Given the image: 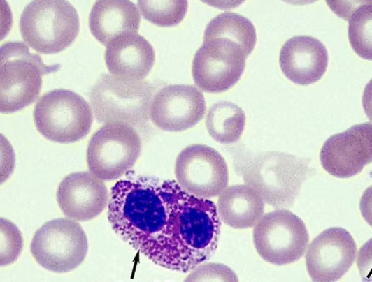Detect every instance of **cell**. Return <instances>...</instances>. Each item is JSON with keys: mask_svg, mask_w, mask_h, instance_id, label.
I'll return each instance as SVG.
<instances>
[{"mask_svg": "<svg viewBox=\"0 0 372 282\" xmlns=\"http://www.w3.org/2000/svg\"><path fill=\"white\" fill-rule=\"evenodd\" d=\"M108 219L113 231L155 264L187 272L215 253L221 221L214 202L171 179L129 176L111 188Z\"/></svg>", "mask_w": 372, "mask_h": 282, "instance_id": "6da1fadb", "label": "cell"}, {"mask_svg": "<svg viewBox=\"0 0 372 282\" xmlns=\"http://www.w3.org/2000/svg\"><path fill=\"white\" fill-rule=\"evenodd\" d=\"M309 160L278 151L238 158L236 168L245 184L276 209L293 205L312 172Z\"/></svg>", "mask_w": 372, "mask_h": 282, "instance_id": "7a4b0ae2", "label": "cell"}, {"mask_svg": "<svg viewBox=\"0 0 372 282\" xmlns=\"http://www.w3.org/2000/svg\"><path fill=\"white\" fill-rule=\"evenodd\" d=\"M155 93V88L148 81L104 74L92 87L88 97L99 123H121L140 128L148 124Z\"/></svg>", "mask_w": 372, "mask_h": 282, "instance_id": "3957f363", "label": "cell"}, {"mask_svg": "<svg viewBox=\"0 0 372 282\" xmlns=\"http://www.w3.org/2000/svg\"><path fill=\"white\" fill-rule=\"evenodd\" d=\"M19 29L30 47L42 54H55L75 40L80 20L76 10L67 1H33L22 10Z\"/></svg>", "mask_w": 372, "mask_h": 282, "instance_id": "277c9868", "label": "cell"}, {"mask_svg": "<svg viewBox=\"0 0 372 282\" xmlns=\"http://www.w3.org/2000/svg\"><path fill=\"white\" fill-rule=\"evenodd\" d=\"M0 57L1 113L15 112L33 103L41 91L43 76L59 67L46 65L22 42L3 43Z\"/></svg>", "mask_w": 372, "mask_h": 282, "instance_id": "5b68a950", "label": "cell"}, {"mask_svg": "<svg viewBox=\"0 0 372 282\" xmlns=\"http://www.w3.org/2000/svg\"><path fill=\"white\" fill-rule=\"evenodd\" d=\"M33 117L38 131L44 138L62 144L83 139L93 122L88 103L80 94L65 89L43 94L36 102Z\"/></svg>", "mask_w": 372, "mask_h": 282, "instance_id": "8992f818", "label": "cell"}, {"mask_svg": "<svg viewBox=\"0 0 372 282\" xmlns=\"http://www.w3.org/2000/svg\"><path fill=\"white\" fill-rule=\"evenodd\" d=\"M141 151V140L134 128L121 123L105 124L89 140L87 167L103 181H113L134 165Z\"/></svg>", "mask_w": 372, "mask_h": 282, "instance_id": "52a82bcc", "label": "cell"}, {"mask_svg": "<svg viewBox=\"0 0 372 282\" xmlns=\"http://www.w3.org/2000/svg\"><path fill=\"white\" fill-rule=\"evenodd\" d=\"M309 234L303 220L289 210L266 213L255 225L253 242L259 255L275 265L292 264L303 255Z\"/></svg>", "mask_w": 372, "mask_h": 282, "instance_id": "ba28073f", "label": "cell"}, {"mask_svg": "<svg viewBox=\"0 0 372 282\" xmlns=\"http://www.w3.org/2000/svg\"><path fill=\"white\" fill-rule=\"evenodd\" d=\"M30 251L34 260L45 269L69 272L85 260L88 251L87 238L81 225L74 220L53 219L36 230Z\"/></svg>", "mask_w": 372, "mask_h": 282, "instance_id": "9c48e42d", "label": "cell"}, {"mask_svg": "<svg viewBox=\"0 0 372 282\" xmlns=\"http://www.w3.org/2000/svg\"><path fill=\"white\" fill-rule=\"evenodd\" d=\"M248 56L235 43L223 38L203 40L192 66L195 84L208 93H221L234 87L242 76Z\"/></svg>", "mask_w": 372, "mask_h": 282, "instance_id": "30bf717a", "label": "cell"}, {"mask_svg": "<svg viewBox=\"0 0 372 282\" xmlns=\"http://www.w3.org/2000/svg\"><path fill=\"white\" fill-rule=\"evenodd\" d=\"M175 175L185 191L201 198L220 195L229 182V170L223 156L202 144L184 148L177 156Z\"/></svg>", "mask_w": 372, "mask_h": 282, "instance_id": "8fae6325", "label": "cell"}, {"mask_svg": "<svg viewBox=\"0 0 372 282\" xmlns=\"http://www.w3.org/2000/svg\"><path fill=\"white\" fill-rule=\"evenodd\" d=\"M371 160L372 127L369 122L352 126L330 136L320 152L324 170L338 178L357 175Z\"/></svg>", "mask_w": 372, "mask_h": 282, "instance_id": "7c38bea8", "label": "cell"}, {"mask_svg": "<svg viewBox=\"0 0 372 282\" xmlns=\"http://www.w3.org/2000/svg\"><path fill=\"white\" fill-rule=\"evenodd\" d=\"M357 245L345 228L332 227L323 230L308 246L306 265L313 281L339 280L352 265Z\"/></svg>", "mask_w": 372, "mask_h": 282, "instance_id": "4fadbf2b", "label": "cell"}, {"mask_svg": "<svg viewBox=\"0 0 372 282\" xmlns=\"http://www.w3.org/2000/svg\"><path fill=\"white\" fill-rule=\"evenodd\" d=\"M206 110L202 92L187 84H171L154 96L150 119L158 128L178 132L190 128L203 117Z\"/></svg>", "mask_w": 372, "mask_h": 282, "instance_id": "5bb4252c", "label": "cell"}, {"mask_svg": "<svg viewBox=\"0 0 372 282\" xmlns=\"http://www.w3.org/2000/svg\"><path fill=\"white\" fill-rule=\"evenodd\" d=\"M56 197L64 216L77 221H87L99 215L109 199L103 180L87 171L66 175L58 186Z\"/></svg>", "mask_w": 372, "mask_h": 282, "instance_id": "9a60e30c", "label": "cell"}, {"mask_svg": "<svg viewBox=\"0 0 372 282\" xmlns=\"http://www.w3.org/2000/svg\"><path fill=\"white\" fill-rule=\"evenodd\" d=\"M328 52L324 45L311 36L299 35L282 45L279 64L284 75L294 84L309 85L319 81L328 66Z\"/></svg>", "mask_w": 372, "mask_h": 282, "instance_id": "2e32d148", "label": "cell"}, {"mask_svg": "<svg viewBox=\"0 0 372 282\" xmlns=\"http://www.w3.org/2000/svg\"><path fill=\"white\" fill-rule=\"evenodd\" d=\"M104 59L112 75L121 80H142L154 65L155 53L143 36L124 33L106 45Z\"/></svg>", "mask_w": 372, "mask_h": 282, "instance_id": "e0dca14e", "label": "cell"}, {"mask_svg": "<svg viewBox=\"0 0 372 282\" xmlns=\"http://www.w3.org/2000/svg\"><path fill=\"white\" fill-rule=\"evenodd\" d=\"M140 22L141 14L137 6L123 0L96 1L88 18L92 34L106 46L122 34L138 33Z\"/></svg>", "mask_w": 372, "mask_h": 282, "instance_id": "ac0fdd59", "label": "cell"}, {"mask_svg": "<svg viewBox=\"0 0 372 282\" xmlns=\"http://www.w3.org/2000/svg\"><path fill=\"white\" fill-rule=\"evenodd\" d=\"M217 210L220 220L234 229L255 226L262 217L264 201L247 184L225 188L220 194Z\"/></svg>", "mask_w": 372, "mask_h": 282, "instance_id": "d6986e66", "label": "cell"}, {"mask_svg": "<svg viewBox=\"0 0 372 282\" xmlns=\"http://www.w3.org/2000/svg\"><path fill=\"white\" fill-rule=\"evenodd\" d=\"M244 111L236 104L222 101L213 104L206 117L210 137L221 144H232L241 138L245 126Z\"/></svg>", "mask_w": 372, "mask_h": 282, "instance_id": "ffe728a7", "label": "cell"}, {"mask_svg": "<svg viewBox=\"0 0 372 282\" xmlns=\"http://www.w3.org/2000/svg\"><path fill=\"white\" fill-rule=\"evenodd\" d=\"M223 38L237 44L250 55L256 42V29L247 17L233 12H224L213 18L206 25L203 40Z\"/></svg>", "mask_w": 372, "mask_h": 282, "instance_id": "44dd1931", "label": "cell"}, {"mask_svg": "<svg viewBox=\"0 0 372 282\" xmlns=\"http://www.w3.org/2000/svg\"><path fill=\"white\" fill-rule=\"evenodd\" d=\"M371 1L360 2L350 13L348 38L353 50L362 58L371 60Z\"/></svg>", "mask_w": 372, "mask_h": 282, "instance_id": "7402d4cb", "label": "cell"}, {"mask_svg": "<svg viewBox=\"0 0 372 282\" xmlns=\"http://www.w3.org/2000/svg\"><path fill=\"white\" fill-rule=\"evenodd\" d=\"M137 5L145 20L159 27L178 24L188 8L187 1H138Z\"/></svg>", "mask_w": 372, "mask_h": 282, "instance_id": "603a6c76", "label": "cell"}, {"mask_svg": "<svg viewBox=\"0 0 372 282\" xmlns=\"http://www.w3.org/2000/svg\"><path fill=\"white\" fill-rule=\"evenodd\" d=\"M23 247V239L17 227L8 220L1 218V266L17 260Z\"/></svg>", "mask_w": 372, "mask_h": 282, "instance_id": "cb8c5ba5", "label": "cell"}, {"mask_svg": "<svg viewBox=\"0 0 372 282\" xmlns=\"http://www.w3.org/2000/svg\"><path fill=\"white\" fill-rule=\"evenodd\" d=\"M185 281H238V278L224 265L202 262L192 269Z\"/></svg>", "mask_w": 372, "mask_h": 282, "instance_id": "d4e9b609", "label": "cell"}]
</instances>
